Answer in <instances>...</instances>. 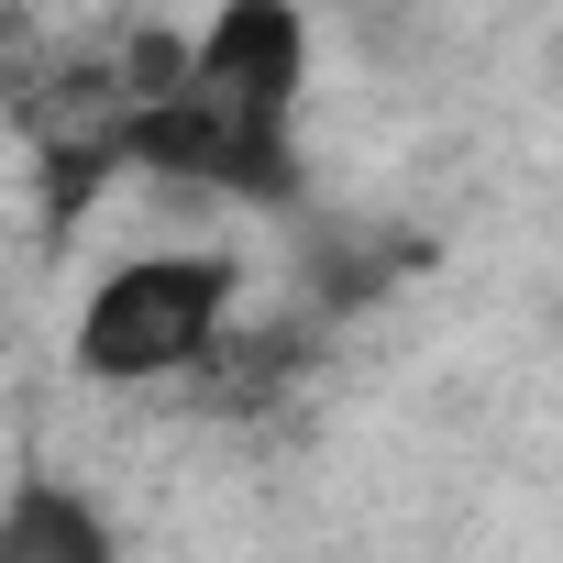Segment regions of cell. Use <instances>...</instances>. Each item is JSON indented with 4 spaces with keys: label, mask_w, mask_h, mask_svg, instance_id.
<instances>
[{
    "label": "cell",
    "mask_w": 563,
    "mask_h": 563,
    "mask_svg": "<svg viewBox=\"0 0 563 563\" xmlns=\"http://www.w3.org/2000/svg\"><path fill=\"white\" fill-rule=\"evenodd\" d=\"M0 563H111V519L45 475L12 486V508H0Z\"/></svg>",
    "instance_id": "cell-3"
},
{
    "label": "cell",
    "mask_w": 563,
    "mask_h": 563,
    "mask_svg": "<svg viewBox=\"0 0 563 563\" xmlns=\"http://www.w3.org/2000/svg\"><path fill=\"white\" fill-rule=\"evenodd\" d=\"M288 111H299V23L288 12H232L199 34L188 78L144 111H111V155L199 188L276 199L288 188Z\"/></svg>",
    "instance_id": "cell-1"
},
{
    "label": "cell",
    "mask_w": 563,
    "mask_h": 563,
    "mask_svg": "<svg viewBox=\"0 0 563 563\" xmlns=\"http://www.w3.org/2000/svg\"><path fill=\"white\" fill-rule=\"evenodd\" d=\"M232 254H133L111 265L89 310H78V365L100 387H155V376H188L221 354V321H232Z\"/></svg>",
    "instance_id": "cell-2"
}]
</instances>
